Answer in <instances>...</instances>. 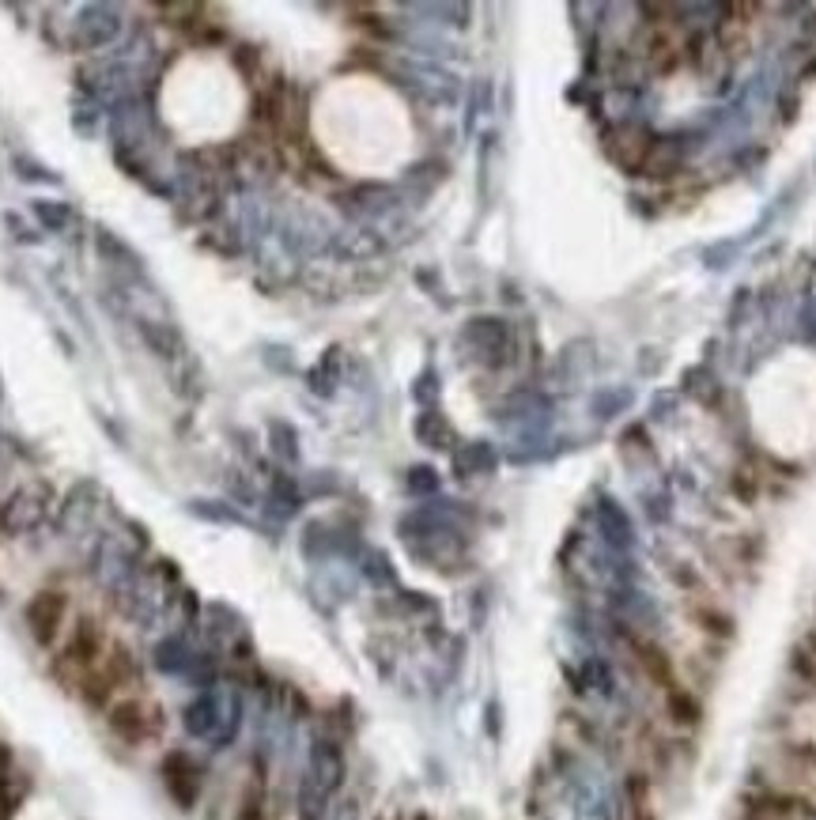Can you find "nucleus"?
Listing matches in <instances>:
<instances>
[{
    "instance_id": "1",
    "label": "nucleus",
    "mask_w": 816,
    "mask_h": 820,
    "mask_svg": "<svg viewBox=\"0 0 816 820\" xmlns=\"http://www.w3.org/2000/svg\"><path fill=\"white\" fill-rule=\"evenodd\" d=\"M65 605V594H57V590H42V594H34L27 601V628H31L34 643L50 647L57 639L61 624H65Z\"/></svg>"
},
{
    "instance_id": "6",
    "label": "nucleus",
    "mask_w": 816,
    "mask_h": 820,
    "mask_svg": "<svg viewBox=\"0 0 816 820\" xmlns=\"http://www.w3.org/2000/svg\"><path fill=\"white\" fill-rule=\"evenodd\" d=\"M38 216H42V220H50V223H57V227L65 223V212H61V208H57V212H50L46 205H38Z\"/></svg>"
},
{
    "instance_id": "2",
    "label": "nucleus",
    "mask_w": 816,
    "mask_h": 820,
    "mask_svg": "<svg viewBox=\"0 0 816 820\" xmlns=\"http://www.w3.org/2000/svg\"><path fill=\"white\" fill-rule=\"evenodd\" d=\"M99 650H102V635H99V624L95 620H80L72 639L65 643V658L68 666H76L80 673H91L95 662H99Z\"/></svg>"
},
{
    "instance_id": "4",
    "label": "nucleus",
    "mask_w": 816,
    "mask_h": 820,
    "mask_svg": "<svg viewBox=\"0 0 816 820\" xmlns=\"http://www.w3.org/2000/svg\"><path fill=\"white\" fill-rule=\"evenodd\" d=\"M167 786L182 805H193V798H197V768L189 764L182 752L167 760Z\"/></svg>"
},
{
    "instance_id": "3",
    "label": "nucleus",
    "mask_w": 816,
    "mask_h": 820,
    "mask_svg": "<svg viewBox=\"0 0 816 820\" xmlns=\"http://www.w3.org/2000/svg\"><path fill=\"white\" fill-rule=\"evenodd\" d=\"M110 730L125 741V745H140L148 737V715H144V703L140 700H118L110 707Z\"/></svg>"
},
{
    "instance_id": "5",
    "label": "nucleus",
    "mask_w": 816,
    "mask_h": 820,
    "mask_svg": "<svg viewBox=\"0 0 816 820\" xmlns=\"http://www.w3.org/2000/svg\"><path fill=\"white\" fill-rule=\"evenodd\" d=\"M140 333H144V341L152 344L155 356L163 359H174L182 356V337L170 329V325H155V322H140Z\"/></svg>"
}]
</instances>
